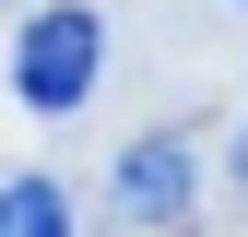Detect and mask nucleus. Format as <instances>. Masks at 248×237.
I'll return each instance as SVG.
<instances>
[{"label":"nucleus","instance_id":"nucleus-1","mask_svg":"<svg viewBox=\"0 0 248 237\" xmlns=\"http://www.w3.org/2000/svg\"><path fill=\"white\" fill-rule=\"evenodd\" d=\"M95 71H107V12H83V0H59V12H36L12 36V95L36 118H71L95 95Z\"/></svg>","mask_w":248,"mask_h":237},{"label":"nucleus","instance_id":"nucleus-2","mask_svg":"<svg viewBox=\"0 0 248 237\" xmlns=\"http://www.w3.org/2000/svg\"><path fill=\"white\" fill-rule=\"evenodd\" d=\"M189 190H201V166H189V142H177V131H154V142L118 154V214H130V225H177V214H189Z\"/></svg>","mask_w":248,"mask_h":237},{"label":"nucleus","instance_id":"nucleus-3","mask_svg":"<svg viewBox=\"0 0 248 237\" xmlns=\"http://www.w3.org/2000/svg\"><path fill=\"white\" fill-rule=\"evenodd\" d=\"M0 237H71V202L47 178H0Z\"/></svg>","mask_w":248,"mask_h":237},{"label":"nucleus","instance_id":"nucleus-4","mask_svg":"<svg viewBox=\"0 0 248 237\" xmlns=\"http://www.w3.org/2000/svg\"><path fill=\"white\" fill-rule=\"evenodd\" d=\"M236 178H248V131H236Z\"/></svg>","mask_w":248,"mask_h":237}]
</instances>
